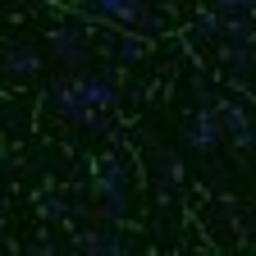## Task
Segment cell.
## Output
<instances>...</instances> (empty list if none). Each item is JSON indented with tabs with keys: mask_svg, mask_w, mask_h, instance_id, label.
<instances>
[{
	"mask_svg": "<svg viewBox=\"0 0 256 256\" xmlns=\"http://www.w3.org/2000/svg\"><path fill=\"white\" fill-rule=\"evenodd\" d=\"M42 215H46V220H64V215H69V206H64L60 197H46V202H42Z\"/></svg>",
	"mask_w": 256,
	"mask_h": 256,
	"instance_id": "obj_12",
	"label": "cell"
},
{
	"mask_svg": "<svg viewBox=\"0 0 256 256\" xmlns=\"http://www.w3.org/2000/svg\"><path fill=\"white\" fill-rule=\"evenodd\" d=\"M156 183H160V192L183 183V165H178L174 151H156Z\"/></svg>",
	"mask_w": 256,
	"mask_h": 256,
	"instance_id": "obj_8",
	"label": "cell"
},
{
	"mask_svg": "<svg viewBox=\"0 0 256 256\" xmlns=\"http://www.w3.org/2000/svg\"><path fill=\"white\" fill-rule=\"evenodd\" d=\"M210 110H215V119H220V133H224V138H234L238 146H252V124H247V110H238V106H229V101H215Z\"/></svg>",
	"mask_w": 256,
	"mask_h": 256,
	"instance_id": "obj_5",
	"label": "cell"
},
{
	"mask_svg": "<svg viewBox=\"0 0 256 256\" xmlns=\"http://www.w3.org/2000/svg\"><path fill=\"white\" fill-rule=\"evenodd\" d=\"M74 78H78V92H82L87 110H106V106L119 101V92H114L110 74H74Z\"/></svg>",
	"mask_w": 256,
	"mask_h": 256,
	"instance_id": "obj_4",
	"label": "cell"
},
{
	"mask_svg": "<svg viewBox=\"0 0 256 256\" xmlns=\"http://www.w3.org/2000/svg\"><path fill=\"white\" fill-rule=\"evenodd\" d=\"M142 50H146L142 37H124V42L114 46V60H119V64H133V60H142Z\"/></svg>",
	"mask_w": 256,
	"mask_h": 256,
	"instance_id": "obj_11",
	"label": "cell"
},
{
	"mask_svg": "<svg viewBox=\"0 0 256 256\" xmlns=\"http://www.w3.org/2000/svg\"><path fill=\"white\" fill-rule=\"evenodd\" d=\"M32 256H60V247H50V238L37 234V238H32Z\"/></svg>",
	"mask_w": 256,
	"mask_h": 256,
	"instance_id": "obj_13",
	"label": "cell"
},
{
	"mask_svg": "<svg viewBox=\"0 0 256 256\" xmlns=\"http://www.w3.org/2000/svg\"><path fill=\"white\" fill-rule=\"evenodd\" d=\"M50 46H55V60H64L69 69H87V42H82V32L78 28H69V23H55V32H50Z\"/></svg>",
	"mask_w": 256,
	"mask_h": 256,
	"instance_id": "obj_1",
	"label": "cell"
},
{
	"mask_svg": "<svg viewBox=\"0 0 256 256\" xmlns=\"http://www.w3.org/2000/svg\"><path fill=\"white\" fill-rule=\"evenodd\" d=\"M220 60L229 64V69H242V74H247V69H252V46H234V42H229V46H220Z\"/></svg>",
	"mask_w": 256,
	"mask_h": 256,
	"instance_id": "obj_9",
	"label": "cell"
},
{
	"mask_svg": "<svg viewBox=\"0 0 256 256\" xmlns=\"http://www.w3.org/2000/svg\"><path fill=\"white\" fill-rule=\"evenodd\" d=\"M50 110L64 114V119H87V114H92L87 101H82V92H78V78H74V74L60 78V82L50 87Z\"/></svg>",
	"mask_w": 256,
	"mask_h": 256,
	"instance_id": "obj_3",
	"label": "cell"
},
{
	"mask_svg": "<svg viewBox=\"0 0 256 256\" xmlns=\"http://www.w3.org/2000/svg\"><path fill=\"white\" fill-rule=\"evenodd\" d=\"M192 37H197V42H215V37H220V18H215V10L197 14V23H192Z\"/></svg>",
	"mask_w": 256,
	"mask_h": 256,
	"instance_id": "obj_10",
	"label": "cell"
},
{
	"mask_svg": "<svg viewBox=\"0 0 256 256\" xmlns=\"http://www.w3.org/2000/svg\"><path fill=\"white\" fill-rule=\"evenodd\" d=\"M5 69H10V74H18V78H32V74L42 69V55H37V46H23V42L5 46Z\"/></svg>",
	"mask_w": 256,
	"mask_h": 256,
	"instance_id": "obj_7",
	"label": "cell"
},
{
	"mask_svg": "<svg viewBox=\"0 0 256 256\" xmlns=\"http://www.w3.org/2000/svg\"><path fill=\"white\" fill-rule=\"evenodd\" d=\"M0 183H5V170H0Z\"/></svg>",
	"mask_w": 256,
	"mask_h": 256,
	"instance_id": "obj_14",
	"label": "cell"
},
{
	"mask_svg": "<svg viewBox=\"0 0 256 256\" xmlns=\"http://www.w3.org/2000/svg\"><path fill=\"white\" fill-rule=\"evenodd\" d=\"M220 119H215V110L206 106V110H197L188 119V133H183V146H192V151H215L220 146Z\"/></svg>",
	"mask_w": 256,
	"mask_h": 256,
	"instance_id": "obj_2",
	"label": "cell"
},
{
	"mask_svg": "<svg viewBox=\"0 0 256 256\" xmlns=\"http://www.w3.org/2000/svg\"><path fill=\"white\" fill-rule=\"evenodd\" d=\"M78 252L82 256H128V242L110 229H92V234L78 238Z\"/></svg>",
	"mask_w": 256,
	"mask_h": 256,
	"instance_id": "obj_6",
	"label": "cell"
}]
</instances>
